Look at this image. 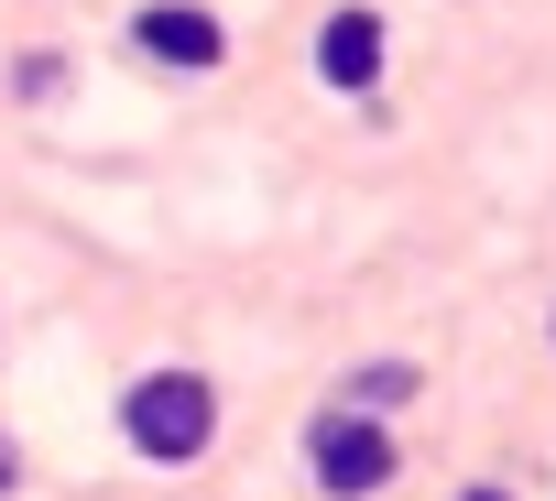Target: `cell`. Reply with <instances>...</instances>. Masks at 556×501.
Instances as JSON below:
<instances>
[{"label":"cell","mask_w":556,"mask_h":501,"mask_svg":"<svg viewBox=\"0 0 556 501\" xmlns=\"http://www.w3.org/2000/svg\"><path fill=\"white\" fill-rule=\"evenodd\" d=\"M458 501H502V490H458Z\"/></svg>","instance_id":"obj_6"},{"label":"cell","mask_w":556,"mask_h":501,"mask_svg":"<svg viewBox=\"0 0 556 501\" xmlns=\"http://www.w3.org/2000/svg\"><path fill=\"white\" fill-rule=\"evenodd\" d=\"M317 77H328V88H371V77H382V23H371V12H339V23L317 34Z\"/></svg>","instance_id":"obj_4"},{"label":"cell","mask_w":556,"mask_h":501,"mask_svg":"<svg viewBox=\"0 0 556 501\" xmlns=\"http://www.w3.org/2000/svg\"><path fill=\"white\" fill-rule=\"evenodd\" d=\"M404 393H415V371H404V360H371V371H350V403H361V414H371V403H404Z\"/></svg>","instance_id":"obj_5"},{"label":"cell","mask_w":556,"mask_h":501,"mask_svg":"<svg viewBox=\"0 0 556 501\" xmlns=\"http://www.w3.org/2000/svg\"><path fill=\"white\" fill-rule=\"evenodd\" d=\"M0 479H12V458H0Z\"/></svg>","instance_id":"obj_7"},{"label":"cell","mask_w":556,"mask_h":501,"mask_svg":"<svg viewBox=\"0 0 556 501\" xmlns=\"http://www.w3.org/2000/svg\"><path fill=\"white\" fill-rule=\"evenodd\" d=\"M121 425H131V447H142V458H164V468H175V458H197V447H207L218 393H207L197 371H153V382H131V393H121Z\"/></svg>","instance_id":"obj_1"},{"label":"cell","mask_w":556,"mask_h":501,"mask_svg":"<svg viewBox=\"0 0 556 501\" xmlns=\"http://www.w3.org/2000/svg\"><path fill=\"white\" fill-rule=\"evenodd\" d=\"M317 479H328L339 501H371V490L393 479V447H382L361 414H339V425H317Z\"/></svg>","instance_id":"obj_2"},{"label":"cell","mask_w":556,"mask_h":501,"mask_svg":"<svg viewBox=\"0 0 556 501\" xmlns=\"http://www.w3.org/2000/svg\"><path fill=\"white\" fill-rule=\"evenodd\" d=\"M131 44L142 55H164V66H218V23L207 12H186V0H153V12H131Z\"/></svg>","instance_id":"obj_3"}]
</instances>
